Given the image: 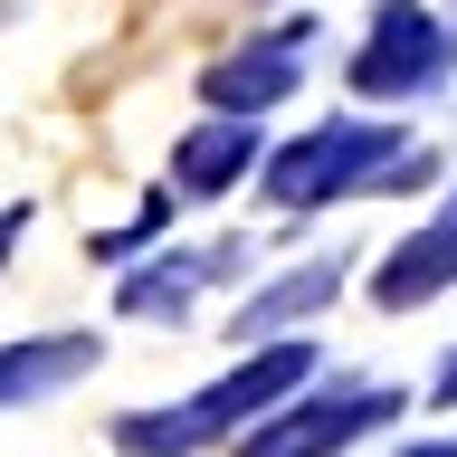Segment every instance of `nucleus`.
<instances>
[{"mask_svg": "<svg viewBox=\"0 0 457 457\" xmlns=\"http://www.w3.org/2000/svg\"><path fill=\"white\" fill-rule=\"evenodd\" d=\"M324 381V343L314 334H277V343H238V362L220 381H200L181 400H153V410H114L105 420V448L114 457H228L267 410Z\"/></svg>", "mask_w": 457, "mask_h": 457, "instance_id": "obj_1", "label": "nucleus"}, {"mask_svg": "<svg viewBox=\"0 0 457 457\" xmlns=\"http://www.w3.org/2000/svg\"><path fill=\"white\" fill-rule=\"evenodd\" d=\"M410 143H420V134H410L400 114H381V105H362V114H324V124H305V134L267 143L257 200H267L277 220H314V210H334V200H371Z\"/></svg>", "mask_w": 457, "mask_h": 457, "instance_id": "obj_2", "label": "nucleus"}, {"mask_svg": "<svg viewBox=\"0 0 457 457\" xmlns=\"http://www.w3.org/2000/svg\"><path fill=\"white\" fill-rule=\"evenodd\" d=\"M343 86H353V105H381V114L428 105L457 86V29L428 0H371V29L343 57Z\"/></svg>", "mask_w": 457, "mask_h": 457, "instance_id": "obj_3", "label": "nucleus"}, {"mask_svg": "<svg viewBox=\"0 0 457 457\" xmlns=\"http://www.w3.org/2000/svg\"><path fill=\"white\" fill-rule=\"evenodd\" d=\"M400 410H410V400H400L391 381L324 371V381H305L286 410H267V420H257L228 457H343V448H362V438H381Z\"/></svg>", "mask_w": 457, "mask_h": 457, "instance_id": "obj_4", "label": "nucleus"}, {"mask_svg": "<svg viewBox=\"0 0 457 457\" xmlns=\"http://www.w3.org/2000/svg\"><path fill=\"white\" fill-rule=\"evenodd\" d=\"M314 48H324V20H314V10H286V20L248 29L238 48H220L200 67V114H257V124H267V114L305 86Z\"/></svg>", "mask_w": 457, "mask_h": 457, "instance_id": "obj_5", "label": "nucleus"}, {"mask_svg": "<svg viewBox=\"0 0 457 457\" xmlns=\"http://www.w3.org/2000/svg\"><path fill=\"white\" fill-rule=\"evenodd\" d=\"M228 277H248V238H210V248L162 238L153 257H134L114 277V314H134V324H191V305Z\"/></svg>", "mask_w": 457, "mask_h": 457, "instance_id": "obj_6", "label": "nucleus"}, {"mask_svg": "<svg viewBox=\"0 0 457 457\" xmlns=\"http://www.w3.org/2000/svg\"><path fill=\"white\" fill-rule=\"evenodd\" d=\"M448 286H457V191L428 200V220L400 228L391 248L371 257V305L381 314H420V305H438Z\"/></svg>", "mask_w": 457, "mask_h": 457, "instance_id": "obj_7", "label": "nucleus"}, {"mask_svg": "<svg viewBox=\"0 0 457 457\" xmlns=\"http://www.w3.org/2000/svg\"><path fill=\"white\" fill-rule=\"evenodd\" d=\"M257 171H267V134H257V114H200L191 134L171 143V191H181V200L257 191Z\"/></svg>", "mask_w": 457, "mask_h": 457, "instance_id": "obj_8", "label": "nucleus"}, {"mask_svg": "<svg viewBox=\"0 0 457 457\" xmlns=\"http://www.w3.org/2000/svg\"><path fill=\"white\" fill-rule=\"evenodd\" d=\"M343 267H353L343 248H314V257H295L286 277L248 286V305H228V343H277V334H314V314H324V305L343 295Z\"/></svg>", "mask_w": 457, "mask_h": 457, "instance_id": "obj_9", "label": "nucleus"}, {"mask_svg": "<svg viewBox=\"0 0 457 457\" xmlns=\"http://www.w3.org/2000/svg\"><path fill=\"white\" fill-rule=\"evenodd\" d=\"M96 362H105V334H96V324H57V334L0 343V420H20V410L57 400L67 381H86Z\"/></svg>", "mask_w": 457, "mask_h": 457, "instance_id": "obj_10", "label": "nucleus"}, {"mask_svg": "<svg viewBox=\"0 0 457 457\" xmlns=\"http://www.w3.org/2000/svg\"><path fill=\"white\" fill-rule=\"evenodd\" d=\"M171 220H181V191L153 181V191L134 200V220H124V228H96V238H86V257H96V267H134V257H153V248L171 238Z\"/></svg>", "mask_w": 457, "mask_h": 457, "instance_id": "obj_11", "label": "nucleus"}, {"mask_svg": "<svg viewBox=\"0 0 457 457\" xmlns=\"http://www.w3.org/2000/svg\"><path fill=\"white\" fill-rule=\"evenodd\" d=\"M428 410H457V343H448V353H438V371H428Z\"/></svg>", "mask_w": 457, "mask_h": 457, "instance_id": "obj_12", "label": "nucleus"}, {"mask_svg": "<svg viewBox=\"0 0 457 457\" xmlns=\"http://www.w3.org/2000/svg\"><path fill=\"white\" fill-rule=\"evenodd\" d=\"M38 220V210H29V200H10V210H0V267H10V257H20V228Z\"/></svg>", "mask_w": 457, "mask_h": 457, "instance_id": "obj_13", "label": "nucleus"}, {"mask_svg": "<svg viewBox=\"0 0 457 457\" xmlns=\"http://www.w3.org/2000/svg\"><path fill=\"white\" fill-rule=\"evenodd\" d=\"M381 457H457V438H400V448H381Z\"/></svg>", "mask_w": 457, "mask_h": 457, "instance_id": "obj_14", "label": "nucleus"}]
</instances>
